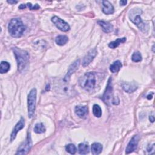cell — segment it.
I'll return each mask as SVG.
<instances>
[{
	"instance_id": "5b68a950",
	"label": "cell",
	"mask_w": 155,
	"mask_h": 155,
	"mask_svg": "<svg viewBox=\"0 0 155 155\" xmlns=\"http://www.w3.org/2000/svg\"><path fill=\"white\" fill-rule=\"evenodd\" d=\"M36 89L33 88L29 92L27 97V106H28V115L30 118H31L35 113L36 103Z\"/></svg>"
},
{
	"instance_id": "5bb4252c",
	"label": "cell",
	"mask_w": 155,
	"mask_h": 155,
	"mask_svg": "<svg viewBox=\"0 0 155 155\" xmlns=\"http://www.w3.org/2000/svg\"><path fill=\"white\" fill-rule=\"evenodd\" d=\"M75 113L81 118H85L88 114V107L87 106L78 105L75 107Z\"/></svg>"
},
{
	"instance_id": "484cf974",
	"label": "cell",
	"mask_w": 155,
	"mask_h": 155,
	"mask_svg": "<svg viewBox=\"0 0 155 155\" xmlns=\"http://www.w3.org/2000/svg\"><path fill=\"white\" fill-rule=\"evenodd\" d=\"M131 59L133 62H138L142 61V55L139 51H135L131 56Z\"/></svg>"
},
{
	"instance_id": "7a4b0ae2",
	"label": "cell",
	"mask_w": 155,
	"mask_h": 155,
	"mask_svg": "<svg viewBox=\"0 0 155 155\" xmlns=\"http://www.w3.org/2000/svg\"><path fill=\"white\" fill-rule=\"evenodd\" d=\"M12 50L17 61L18 71L20 73L25 72L29 65L30 56L28 52L18 47H14Z\"/></svg>"
},
{
	"instance_id": "ac0fdd59",
	"label": "cell",
	"mask_w": 155,
	"mask_h": 155,
	"mask_svg": "<svg viewBox=\"0 0 155 155\" xmlns=\"http://www.w3.org/2000/svg\"><path fill=\"white\" fill-rule=\"evenodd\" d=\"M91 153L94 155L99 154L102 150V145L97 142H94L91 145Z\"/></svg>"
},
{
	"instance_id": "2e32d148",
	"label": "cell",
	"mask_w": 155,
	"mask_h": 155,
	"mask_svg": "<svg viewBox=\"0 0 155 155\" xmlns=\"http://www.w3.org/2000/svg\"><path fill=\"white\" fill-rule=\"evenodd\" d=\"M97 23L102 27V30L105 33H110L113 30V26L108 22L104 21H98Z\"/></svg>"
},
{
	"instance_id": "ffe728a7",
	"label": "cell",
	"mask_w": 155,
	"mask_h": 155,
	"mask_svg": "<svg viewBox=\"0 0 155 155\" xmlns=\"http://www.w3.org/2000/svg\"><path fill=\"white\" fill-rule=\"evenodd\" d=\"M68 41V38L65 35H59L56 37L55 42L59 45H65Z\"/></svg>"
},
{
	"instance_id": "7c38bea8",
	"label": "cell",
	"mask_w": 155,
	"mask_h": 155,
	"mask_svg": "<svg viewBox=\"0 0 155 155\" xmlns=\"http://www.w3.org/2000/svg\"><path fill=\"white\" fill-rule=\"evenodd\" d=\"M79 65H80V60L78 59L70 65V67L68 69V71H67V74L65 75V76L64 78V81H65L67 82L69 80L70 77L71 76V75L74 71H76V70L78 68Z\"/></svg>"
},
{
	"instance_id": "d4e9b609",
	"label": "cell",
	"mask_w": 155,
	"mask_h": 155,
	"mask_svg": "<svg viewBox=\"0 0 155 155\" xmlns=\"http://www.w3.org/2000/svg\"><path fill=\"white\" fill-rule=\"evenodd\" d=\"M65 150H66L67 152L69 153L70 154H74L76 153V152L77 151V149H76V146L74 144L70 143V144H68L67 145H66Z\"/></svg>"
},
{
	"instance_id": "ba28073f",
	"label": "cell",
	"mask_w": 155,
	"mask_h": 155,
	"mask_svg": "<svg viewBox=\"0 0 155 155\" xmlns=\"http://www.w3.org/2000/svg\"><path fill=\"white\" fill-rule=\"evenodd\" d=\"M51 21L54 24L57 28L62 31H67L70 30V26L68 23L56 16L51 18Z\"/></svg>"
},
{
	"instance_id": "e0dca14e",
	"label": "cell",
	"mask_w": 155,
	"mask_h": 155,
	"mask_svg": "<svg viewBox=\"0 0 155 155\" xmlns=\"http://www.w3.org/2000/svg\"><path fill=\"white\" fill-rule=\"evenodd\" d=\"M89 145L87 142H82L78 145V151L81 154H87L89 153Z\"/></svg>"
},
{
	"instance_id": "cb8c5ba5",
	"label": "cell",
	"mask_w": 155,
	"mask_h": 155,
	"mask_svg": "<svg viewBox=\"0 0 155 155\" xmlns=\"http://www.w3.org/2000/svg\"><path fill=\"white\" fill-rule=\"evenodd\" d=\"M93 114L97 117H100L102 115V110L99 105L94 104L93 107Z\"/></svg>"
},
{
	"instance_id": "f546056e",
	"label": "cell",
	"mask_w": 155,
	"mask_h": 155,
	"mask_svg": "<svg viewBox=\"0 0 155 155\" xmlns=\"http://www.w3.org/2000/svg\"><path fill=\"white\" fill-rule=\"evenodd\" d=\"M149 119L150 120L151 122H153L154 121V116L152 115V116H150V117H149Z\"/></svg>"
},
{
	"instance_id": "3957f363",
	"label": "cell",
	"mask_w": 155,
	"mask_h": 155,
	"mask_svg": "<svg viewBox=\"0 0 155 155\" xmlns=\"http://www.w3.org/2000/svg\"><path fill=\"white\" fill-rule=\"evenodd\" d=\"M8 31L10 35L14 38L22 36L26 29V26L23 24L20 18H14L11 19L8 25Z\"/></svg>"
},
{
	"instance_id": "9c48e42d",
	"label": "cell",
	"mask_w": 155,
	"mask_h": 155,
	"mask_svg": "<svg viewBox=\"0 0 155 155\" xmlns=\"http://www.w3.org/2000/svg\"><path fill=\"white\" fill-rule=\"evenodd\" d=\"M139 140V136L138 135L136 134L133 136V137L131 139L130 141L127 145V147L125 150L126 154H130L136 150L137 147Z\"/></svg>"
},
{
	"instance_id": "d6986e66",
	"label": "cell",
	"mask_w": 155,
	"mask_h": 155,
	"mask_svg": "<svg viewBox=\"0 0 155 155\" xmlns=\"http://www.w3.org/2000/svg\"><path fill=\"white\" fill-rule=\"evenodd\" d=\"M122 67V63L120 61L117 60L116 61H114L110 67V70L113 73H117L119 71V70L120 69V68Z\"/></svg>"
},
{
	"instance_id": "30bf717a",
	"label": "cell",
	"mask_w": 155,
	"mask_h": 155,
	"mask_svg": "<svg viewBox=\"0 0 155 155\" xmlns=\"http://www.w3.org/2000/svg\"><path fill=\"white\" fill-rule=\"evenodd\" d=\"M24 125H25V120L22 117H21V119L18 121V122L15 126V127L11 133L10 140L12 142L16 138V134L18 133V131H20L21 130H22L24 127Z\"/></svg>"
},
{
	"instance_id": "f1b7e54d",
	"label": "cell",
	"mask_w": 155,
	"mask_h": 155,
	"mask_svg": "<svg viewBox=\"0 0 155 155\" xmlns=\"http://www.w3.org/2000/svg\"><path fill=\"white\" fill-rule=\"evenodd\" d=\"M26 6H27V5H25V4H21L19 6V9H24V8H26Z\"/></svg>"
},
{
	"instance_id": "9a60e30c",
	"label": "cell",
	"mask_w": 155,
	"mask_h": 155,
	"mask_svg": "<svg viewBox=\"0 0 155 155\" xmlns=\"http://www.w3.org/2000/svg\"><path fill=\"white\" fill-rule=\"evenodd\" d=\"M102 12L107 15L113 13L114 7L108 1H102Z\"/></svg>"
},
{
	"instance_id": "277c9868",
	"label": "cell",
	"mask_w": 155,
	"mask_h": 155,
	"mask_svg": "<svg viewBox=\"0 0 155 155\" xmlns=\"http://www.w3.org/2000/svg\"><path fill=\"white\" fill-rule=\"evenodd\" d=\"M142 10L138 8L132 9L129 13V18L130 20L136 24L137 27L143 32H147L148 30V25L147 24L143 22L140 18Z\"/></svg>"
},
{
	"instance_id": "83f0119b",
	"label": "cell",
	"mask_w": 155,
	"mask_h": 155,
	"mask_svg": "<svg viewBox=\"0 0 155 155\" xmlns=\"http://www.w3.org/2000/svg\"><path fill=\"white\" fill-rule=\"evenodd\" d=\"M119 3H120V4L121 5H125L127 4V1H124V0H122V1H120Z\"/></svg>"
},
{
	"instance_id": "4316f807",
	"label": "cell",
	"mask_w": 155,
	"mask_h": 155,
	"mask_svg": "<svg viewBox=\"0 0 155 155\" xmlns=\"http://www.w3.org/2000/svg\"><path fill=\"white\" fill-rule=\"evenodd\" d=\"M26 5L28 6V7L29 8L30 10H37V9H39L40 8L39 5L38 4H36L35 5H32L31 3L29 2V3H27Z\"/></svg>"
},
{
	"instance_id": "44dd1931",
	"label": "cell",
	"mask_w": 155,
	"mask_h": 155,
	"mask_svg": "<svg viewBox=\"0 0 155 155\" xmlns=\"http://www.w3.org/2000/svg\"><path fill=\"white\" fill-rule=\"evenodd\" d=\"M126 41V38H118L116 40L111 42L108 44V47L111 48H116L121 43H124Z\"/></svg>"
},
{
	"instance_id": "8992f818",
	"label": "cell",
	"mask_w": 155,
	"mask_h": 155,
	"mask_svg": "<svg viewBox=\"0 0 155 155\" xmlns=\"http://www.w3.org/2000/svg\"><path fill=\"white\" fill-rule=\"evenodd\" d=\"M32 146V141L30 134H28L25 140L19 147L16 154H26L30 151Z\"/></svg>"
},
{
	"instance_id": "4fadbf2b",
	"label": "cell",
	"mask_w": 155,
	"mask_h": 155,
	"mask_svg": "<svg viewBox=\"0 0 155 155\" xmlns=\"http://www.w3.org/2000/svg\"><path fill=\"white\" fill-rule=\"evenodd\" d=\"M122 87L125 91L127 93H132L137 90L138 86H137V84L134 82H123L122 84Z\"/></svg>"
},
{
	"instance_id": "6da1fadb",
	"label": "cell",
	"mask_w": 155,
	"mask_h": 155,
	"mask_svg": "<svg viewBox=\"0 0 155 155\" xmlns=\"http://www.w3.org/2000/svg\"><path fill=\"white\" fill-rule=\"evenodd\" d=\"M100 77L96 72H88L82 76L79 80L81 87L88 91L94 90L97 85Z\"/></svg>"
},
{
	"instance_id": "1f68e13d",
	"label": "cell",
	"mask_w": 155,
	"mask_h": 155,
	"mask_svg": "<svg viewBox=\"0 0 155 155\" xmlns=\"http://www.w3.org/2000/svg\"><path fill=\"white\" fill-rule=\"evenodd\" d=\"M152 96H153V93H152L151 95H150V94L148 95V96H147V99H151L152 98Z\"/></svg>"
},
{
	"instance_id": "4dcf8cb0",
	"label": "cell",
	"mask_w": 155,
	"mask_h": 155,
	"mask_svg": "<svg viewBox=\"0 0 155 155\" xmlns=\"http://www.w3.org/2000/svg\"><path fill=\"white\" fill-rule=\"evenodd\" d=\"M7 2H8L10 4H16L18 2V1H7Z\"/></svg>"
},
{
	"instance_id": "603a6c76",
	"label": "cell",
	"mask_w": 155,
	"mask_h": 155,
	"mask_svg": "<svg viewBox=\"0 0 155 155\" xmlns=\"http://www.w3.org/2000/svg\"><path fill=\"white\" fill-rule=\"evenodd\" d=\"M33 130L36 133L40 134V133H42L45 132V128L44 127V125L42 123L40 122V123H37L35 125Z\"/></svg>"
},
{
	"instance_id": "52a82bcc",
	"label": "cell",
	"mask_w": 155,
	"mask_h": 155,
	"mask_svg": "<svg viewBox=\"0 0 155 155\" xmlns=\"http://www.w3.org/2000/svg\"><path fill=\"white\" fill-rule=\"evenodd\" d=\"M113 96V85H112V78L110 77L108 80V83L102 96V101L107 105H109L112 99Z\"/></svg>"
},
{
	"instance_id": "7402d4cb",
	"label": "cell",
	"mask_w": 155,
	"mask_h": 155,
	"mask_svg": "<svg viewBox=\"0 0 155 155\" xmlns=\"http://www.w3.org/2000/svg\"><path fill=\"white\" fill-rule=\"evenodd\" d=\"M10 68V65L8 62L1 61V67H0V73L1 74L7 73Z\"/></svg>"
},
{
	"instance_id": "8fae6325",
	"label": "cell",
	"mask_w": 155,
	"mask_h": 155,
	"mask_svg": "<svg viewBox=\"0 0 155 155\" xmlns=\"http://www.w3.org/2000/svg\"><path fill=\"white\" fill-rule=\"evenodd\" d=\"M96 54H97V50L95 48L90 50L87 53V54L84 56L82 60V65L84 67H86L93 60V59L95 58Z\"/></svg>"
}]
</instances>
